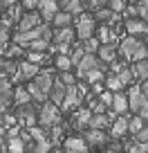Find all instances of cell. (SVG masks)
<instances>
[{"mask_svg": "<svg viewBox=\"0 0 148 153\" xmlns=\"http://www.w3.org/2000/svg\"><path fill=\"white\" fill-rule=\"evenodd\" d=\"M36 122H38V126H43V128H49V126L58 124V122H61V108H58L56 104H52L49 99H45L43 106L36 108Z\"/></svg>", "mask_w": 148, "mask_h": 153, "instance_id": "obj_1", "label": "cell"}, {"mask_svg": "<svg viewBox=\"0 0 148 153\" xmlns=\"http://www.w3.org/2000/svg\"><path fill=\"white\" fill-rule=\"evenodd\" d=\"M74 23H77V27H74V34H77L79 41H83V38H88V36H92V34H94L96 20H94V16H92V14H85V11H81V14H77Z\"/></svg>", "mask_w": 148, "mask_h": 153, "instance_id": "obj_2", "label": "cell"}, {"mask_svg": "<svg viewBox=\"0 0 148 153\" xmlns=\"http://www.w3.org/2000/svg\"><path fill=\"white\" fill-rule=\"evenodd\" d=\"M83 92H81V88H79V83H72V86H65V95H63V99H61V110H74L77 106H81L83 104Z\"/></svg>", "mask_w": 148, "mask_h": 153, "instance_id": "obj_3", "label": "cell"}, {"mask_svg": "<svg viewBox=\"0 0 148 153\" xmlns=\"http://www.w3.org/2000/svg\"><path fill=\"white\" fill-rule=\"evenodd\" d=\"M141 43H146L144 38H137V36H130L128 34L121 43L117 41V54H121L126 61H135V54H137V50H139Z\"/></svg>", "mask_w": 148, "mask_h": 153, "instance_id": "obj_4", "label": "cell"}, {"mask_svg": "<svg viewBox=\"0 0 148 153\" xmlns=\"http://www.w3.org/2000/svg\"><path fill=\"white\" fill-rule=\"evenodd\" d=\"M92 68H103V70H105V63L99 61V56H96L94 52H83V56L79 59V63L74 65V70H77V79H81V76L85 74L88 70H92Z\"/></svg>", "mask_w": 148, "mask_h": 153, "instance_id": "obj_5", "label": "cell"}, {"mask_svg": "<svg viewBox=\"0 0 148 153\" xmlns=\"http://www.w3.org/2000/svg\"><path fill=\"white\" fill-rule=\"evenodd\" d=\"M14 115H16V120L20 122V126H32V124H36V106H34V101L18 104Z\"/></svg>", "mask_w": 148, "mask_h": 153, "instance_id": "obj_6", "label": "cell"}, {"mask_svg": "<svg viewBox=\"0 0 148 153\" xmlns=\"http://www.w3.org/2000/svg\"><path fill=\"white\" fill-rule=\"evenodd\" d=\"M126 99H128V113H137L139 108H146V106H148V95L139 90L137 83H135V86H130Z\"/></svg>", "mask_w": 148, "mask_h": 153, "instance_id": "obj_7", "label": "cell"}, {"mask_svg": "<svg viewBox=\"0 0 148 153\" xmlns=\"http://www.w3.org/2000/svg\"><path fill=\"white\" fill-rule=\"evenodd\" d=\"M83 140L88 142V146H90V149H92V146L103 149L105 144L110 142V137L105 135V131H103V128H90V126H88L85 133H83Z\"/></svg>", "mask_w": 148, "mask_h": 153, "instance_id": "obj_8", "label": "cell"}, {"mask_svg": "<svg viewBox=\"0 0 148 153\" xmlns=\"http://www.w3.org/2000/svg\"><path fill=\"white\" fill-rule=\"evenodd\" d=\"M61 144H63L61 151H65V153H85V151H90V146H88V142L83 140V135H72V137H65Z\"/></svg>", "mask_w": 148, "mask_h": 153, "instance_id": "obj_9", "label": "cell"}, {"mask_svg": "<svg viewBox=\"0 0 148 153\" xmlns=\"http://www.w3.org/2000/svg\"><path fill=\"white\" fill-rule=\"evenodd\" d=\"M124 27H126V32H128L130 36H139V38H144V41H146V34H148L146 20L137 18V16H130V18H126Z\"/></svg>", "mask_w": 148, "mask_h": 153, "instance_id": "obj_10", "label": "cell"}, {"mask_svg": "<svg viewBox=\"0 0 148 153\" xmlns=\"http://www.w3.org/2000/svg\"><path fill=\"white\" fill-rule=\"evenodd\" d=\"M77 38L74 27L65 25V27H56V32H52V43L54 45H72V41Z\"/></svg>", "mask_w": 148, "mask_h": 153, "instance_id": "obj_11", "label": "cell"}, {"mask_svg": "<svg viewBox=\"0 0 148 153\" xmlns=\"http://www.w3.org/2000/svg\"><path fill=\"white\" fill-rule=\"evenodd\" d=\"M40 23H43V18H40V14L36 9H25V14H20V18H18V29L25 32V29H32Z\"/></svg>", "mask_w": 148, "mask_h": 153, "instance_id": "obj_12", "label": "cell"}, {"mask_svg": "<svg viewBox=\"0 0 148 153\" xmlns=\"http://www.w3.org/2000/svg\"><path fill=\"white\" fill-rule=\"evenodd\" d=\"M110 135H112V137H124L126 133H128V117H126V115H115V117H112V120H110Z\"/></svg>", "mask_w": 148, "mask_h": 153, "instance_id": "obj_13", "label": "cell"}, {"mask_svg": "<svg viewBox=\"0 0 148 153\" xmlns=\"http://www.w3.org/2000/svg\"><path fill=\"white\" fill-rule=\"evenodd\" d=\"M96 56H99V61H103L105 65H110V63L117 59V43H99V48H96Z\"/></svg>", "mask_w": 148, "mask_h": 153, "instance_id": "obj_14", "label": "cell"}, {"mask_svg": "<svg viewBox=\"0 0 148 153\" xmlns=\"http://www.w3.org/2000/svg\"><path fill=\"white\" fill-rule=\"evenodd\" d=\"M32 81L36 83V88H38L40 92H45V95H47L49 88H52V83H54V74H52L49 70H38Z\"/></svg>", "mask_w": 148, "mask_h": 153, "instance_id": "obj_15", "label": "cell"}, {"mask_svg": "<svg viewBox=\"0 0 148 153\" xmlns=\"http://www.w3.org/2000/svg\"><path fill=\"white\" fill-rule=\"evenodd\" d=\"M36 11L40 14L43 23H49V20H52V16L58 11V5H56V0H38V7H36Z\"/></svg>", "mask_w": 148, "mask_h": 153, "instance_id": "obj_16", "label": "cell"}, {"mask_svg": "<svg viewBox=\"0 0 148 153\" xmlns=\"http://www.w3.org/2000/svg\"><path fill=\"white\" fill-rule=\"evenodd\" d=\"M110 108H112V113H115V115H126V113H128V99H126V92H121V90L112 92Z\"/></svg>", "mask_w": 148, "mask_h": 153, "instance_id": "obj_17", "label": "cell"}, {"mask_svg": "<svg viewBox=\"0 0 148 153\" xmlns=\"http://www.w3.org/2000/svg\"><path fill=\"white\" fill-rule=\"evenodd\" d=\"M40 70L38 63H32V61H23L18 63V79H23V81H29V79H34L36 76V72Z\"/></svg>", "mask_w": 148, "mask_h": 153, "instance_id": "obj_18", "label": "cell"}, {"mask_svg": "<svg viewBox=\"0 0 148 153\" xmlns=\"http://www.w3.org/2000/svg\"><path fill=\"white\" fill-rule=\"evenodd\" d=\"M94 20H99V23H105V25H112L119 20V14L117 11H112L110 7H99V9H94Z\"/></svg>", "mask_w": 148, "mask_h": 153, "instance_id": "obj_19", "label": "cell"}, {"mask_svg": "<svg viewBox=\"0 0 148 153\" xmlns=\"http://www.w3.org/2000/svg\"><path fill=\"white\" fill-rule=\"evenodd\" d=\"M94 36H96V41H99V43H117L115 29L110 27V25H105V23H101V27L94 29Z\"/></svg>", "mask_w": 148, "mask_h": 153, "instance_id": "obj_20", "label": "cell"}, {"mask_svg": "<svg viewBox=\"0 0 148 153\" xmlns=\"http://www.w3.org/2000/svg\"><path fill=\"white\" fill-rule=\"evenodd\" d=\"M56 5H58V9L70 11L72 16L81 14V11L85 9V2H83V0H56Z\"/></svg>", "mask_w": 148, "mask_h": 153, "instance_id": "obj_21", "label": "cell"}, {"mask_svg": "<svg viewBox=\"0 0 148 153\" xmlns=\"http://www.w3.org/2000/svg\"><path fill=\"white\" fill-rule=\"evenodd\" d=\"M63 95H65V83L54 76V83H52V88H49V92H47V99L52 101V104L58 106V104H61V99H63Z\"/></svg>", "mask_w": 148, "mask_h": 153, "instance_id": "obj_22", "label": "cell"}, {"mask_svg": "<svg viewBox=\"0 0 148 153\" xmlns=\"http://www.w3.org/2000/svg\"><path fill=\"white\" fill-rule=\"evenodd\" d=\"M130 72H133L135 81L148 79V61H146V59H137V61H133V68H130Z\"/></svg>", "mask_w": 148, "mask_h": 153, "instance_id": "obj_23", "label": "cell"}, {"mask_svg": "<svg viewBox=\"0 0 148 153\" xmlns=\"http://www.w3.org/2000/svg\"><path fill=\"white\" fill-rule=\"evenodd\" d=\"M108 124H110V115L108 113H92L90 115V120H88V126L90 128H108Z\"/></svg>", "mask_w": 148, "mask_h": 153, "instance_id": "obj_24", "label": "cell"}, {"mask_svg": "<svg viewBox=\"0 0 148 153\" xmlns=\"http://www.w3.org/2000/svg\"><path fill=\"white\" fill-rule=\"evenodd\" d=\"M49 23H52L54 27H65V25H72V23H74V16H72L70 11L58 9L56 14L52 16V20H49Z\"/></svg>", "mask_w": 148, "mask_h": 153, "instance_id": "obj_25", "label": "cell"}, {"mask_svg": "<svg viewBox=\"0 0 148 153\" xmlns=\"http://www.w3.org/2000/svg\"><path fill=\"white\" fill-rule=\"evenodd\" d=\"M5 151L23 153V151H25V142L18 137V135H7V137H5Z\"/></svg>", "mask_w": 148, "mask_h": 153, "instance_id": "obj_26", "label": "cell"}, {"mask_svg": "<svg viewBox=\"0 0 148 153\" xmlns=\"http://www.w3.org/2000/svg\"><path fill=\"white\" fill-rule=\"evenodd\" d=\"M105 76V70L103 68H92V70H88L85 74L79 79V81H85V83H94V81H103Z\"/></svg>", "mask_w": 148, "mask_h": 153, "instance_id": "obj_27", "label": "cell"}, {"mask_svg": "<svg viewBox=\"0 0 148 153\" xmlns=\"http://www.w3.org/2000/svg\"><path fill=\"white\" fill-rule=\"evenodd\" d=\"M90 115H92V110L90 108H81L77 115H74V128H83V126H88V120H90Z\"/></svg>", "mask_w": 148, "mask_h": 153, "instance_id": "obj_28", "label": "cell"}, {"mask_svg": "<svg viewBox=\"0 0 148 153\" xmlns=\"http://www.w3.org/2000/svg\"><path fill=\"white\" fill-rule=\"evenodd\" d=\"M11 101L18 106V104H25V101H32V97H29V92L25 90L23 86H18V88H14V92H11Z\"/></svg>", "mask_w": 148, "mask_h": 153, "instance_id": "obj_29", "label": "cell"}, {"mask_svg": "<svg viewBox=\"0 0 148 153\" xmlns=\"http://www.w3.org/2000/svg\"><path fill=\"white\" fill-rule=\"evenodd\" d=\"M141 126H146V120H144L141 115L135 113L133 117H128V133H137Z\"/></svg>", "mask_w": 148, "mask_h": 153, "instance_id": "obj_30", "label": "cell"}, {"mask_svg": "<svg viewBox=\"0 0 148 153\" xmlns=\"http://www.w3.org/2000/svg\"><path fill=\"white\" fill-rule=\"evenodd\" d=\"M54 63H56V70H72V61H70V54H56L54 56Z\"/></svg>", "mask_w": 148, "mask_h": 153, "instance_id": "obj_31", "label": "cell"}, {"mask_svg": "<svg viewBox=\"0 0 148 153\" xmlns=\"http://www.w3.org/2000/svg\"><path fill=\"white\" fill-rule=\"evenodd\" d=\"M25 48L27 50H38V52H47L49 50V41L47 38H34V41H29Z\"/></svg>", "mask_w": 148, "mask_h": 153, "instance_id": "obj_32", "label": "cell"}, {"mask_svg": "<svg viewBox=\"0 0 148 153\" xmlns=\"http://www.w3.org/2000/svg\"><path fill=\"white\" fill-rule=\"evenodd\" d=\"M103 79H105V86H108V90H112V92H115V90H124V83L119 81V76H117L115 72H110V74L103 76Z\"/></svg>", "mask_w": 148, "mask_h": 153, "instance_id": "obj_33", "label": "cell"}, {"mask_svg": "<svg viewBox=\"0 0 148 153\" xmlns=\"http://www.w3.org/2000/svg\"><path fill=\"white\" fill-rule=\"evenodd\" d=\"M25 54H27V61L38 63V65H40V63H45V61H47V56H49L47 52H38V50H27Z\"/></svg>", "mask_w": 148, "mask_h": 153, "instance_id": "obj_34", "label": "cell"}, {"mask_svg": "<svg viewBox=\"0 0 148 153\" xmlns=\"http://www.w3.org/2000/svg\"><path fill=\"white\" fill-rule=\"evenodd\" d=\"M5 54L7 59H18V56H23L25 54V48L23 45H18V43H14V45H9V48H5Z\"/></svg>", "mask_w": 148, "mask_h": 153, "instance_id": "obj_35", "label": "cell"}, {"mask_svg": "<svg viewBox=\"0 0 148 153\" xmlns=\"http://www.w3.org/2000/svg\"><path fill=\"white\" fill-rule=\"evenodd\" d=\"M81 48H83V52H96V48H99V41H96V36L92 34V36L83 38V41H81Z\"/></svg>", "mask_w": 148, "mask_h": 153, "instance_id": "obj_36", "label": "cell"}, {"mask_svg": "<svg viewBox=\"0 0 148 153\" xmlns=\"http://www.w3.org/2000/svg\"><path fill=\"white\" fill-rule=\"evenodd\" d=\"M11 92H14V88H11V81L7 79V74H5V72H0V95L11 97Z\"/></svg>", "mask_w": 148, "mask_h": 153, "instance_id": "obj_37", "label": "cell"}, {"mask_svg": "<svg viewBox=\"0 0 148 153\" xmlns=\"http://www.w3.org/2000/svg\"><path fill=\"white\" fill-rule=\"evenodd\" d=\"M146 149H148V142L135 140V142H130V146H126V151H130V153H146Z\"/></svg>", "mask_w": 148, "mask_h": 153, "instance_id": "obj_38", "label": "cell"}, {"mask_svg": "<svg viewBox=\"0 0 148 153\" xmlns=\"http://www.w3.org/2000/svg\"><path fill=\"white\" fill-rule=\"evenodd\" d=\"M126 5H128V0H105V7H110V9L117 11V14H121Z\"/></svg>", "mask_w": 148, "mask_h": 153, "instance_id": "obj_39", "label": "cell"}, {"mask_svg": "<svg viewBox=\"0 0 148 153\" xmlns=\"http://www.w3.org/2000/svg\"><path fill=\"white\" fill-rule=\"evenodd\" d=\"M96 97H99V101H101V104L105 106V108H110V101H112V90L103 88V90H101V92H99Z\"/></svg>", "mask_w": 148, "mask_h": 153, "instance_id": "obj_40", "label": "cell"}, {"mask_svg": "<svg viewBox=\"0 0 148 153\" xmlns=\"http://www.w3.org/2000/svg\"><path fill=\"white\" fill-rule=\"evenodd\" d=\"M58 79H61V81L65 83V86H72V83H77V76L72 74L70 70H63V72H61V76H58Z\"/></svg>", "mask_w": 148, "mask_h": 153, "instance_id": "obj_41", "label": "cell"}, {"mask_svg": "<svg viewBox=\"0 0 148 153\" xmlns=\"http://www.w3.org/2000/svg\"><path fill=\"white\" fill-rule=\"evenodd\" d=\"M9 38H11V32H9V27L7 25H2L0 23V43H9Z\"/></svg>", "mask_w": 148, "mask_h": 153, "instance_id": "obj_42", "label": "cell"}, {"mask_svg": "<svg viewBox=\"0 0 148 153\" xmlns=\"http://www.w3.org/2000/svg\"><path fill=\"white\" fill-rule=\"evenodd\" d=\"M81 56H83V48H81V45H79V48H74V50H72V54H70L72 68H74V65H77V63H79V59H81Z\"/></svg>", "mask_w": 148, "mask_h": 153, "instance_id": "obj_43", "label": "cell"}, {"mask_svg": "<svg viewBox=\"0 0 148 153\" xmlns=\"http://www.w3.org/2000/svg\"><path fill=\"white\" fill-rule=\"evenodd\" d=\"M135 140H139V142H148V126H141V128L137 131V133H133Z\"/></svg>", "mask_w": 148, "mask_h": 153, "instance_id": "obj_44", "label": "cell"}, {"mask_svg": "<svg viewBox=\"0 0 148 153\" xmlns=\"http://www.w3.org/2000/svg\"><path fill=\"white\" fill-rule=\"evenodd\" d=\"M9 104H11V97H7V95H0V113L9 110Z\"/></svg>", "mask_w": 148, "mask_h": 153, "instance_id": "obj_45", "label": "cell"}, {"mask_svg": "<svg viewBox=\"0 0 148 153\" xmlns=\"http://www.w3.org/2000/svg\"><path fill=\"white\" fill-rule=\"evenodd\" d=\"M20 7H23V11L25 9H36V7H38V0H20Z\"/></svg>", "mask_w": 148, "mask_h": 153, "instance_id": "obj_46", "label": "cell"}, {"mask_svg": "<svg viewBox=\"0 0 148 153\" xmlns=\"http://www.w3.org/2000/svg\"><path fill=\"white\" fill-rule=\"evenodd\" d=\"M16 2H18V0H2V9H5V7H11V5H16Z\"/></svg>", "mask_w": 148, "mask_h": 153, "instance_id": "obj_47", "label": "cell"}, {"mask_svg": "<svg viewBox=\"0 0 148 153\" xmlns=\"http://www.w3.org/2000/svg\"><path fill=\"white\" fill-rule=\"evenodd\" d=\"M2 52H5V43H0V56H2Z\"/></svg>", "mask_w": 148, "mask_h": 153, "instance_id": "obj_48", "label": "cell"}, {"mask_svg": "<svg viewBox=\"0 0 148 153\" xmlns=\"http://www.w3.org/2000/svg\"><path fill=\"white\" fill-rule=\"evenodd\" d=\"M0 11H2V0H0Z\"/></svg>", "mask_w": 148, "mask_h": 153, "instance_id": "obj_49", "label": "cell"}, {"mask_svg": "<svg viewBox=\"0 0 148 153\" xmlns=\"http://www.w3.org/2000/svg\"><path fill=\"white\" fill-rule=\"evenodd\" d=\"M128 2H135V0H128Z\"/></svg>", "mask_w": 148, "mask_h": 153, "instance_id": "obj_50", "label": "cell"}]
</instances>
